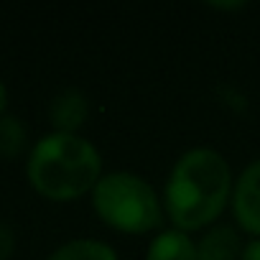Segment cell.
Segmentation results:
<instances>
[{"label":"cell","mask_w":260,"mask_h":260,"mask_svg":"<svg viewBox=\"0 0 260 260\" xmlns=\"http://www.w3.org/2000/svg\"><path fill=\"white\" fill-rule=\"evenodd\" d=\"M232 171L222 153L191 148L174 164L164 186V212L174 230H209L232 199Z\"/></svg>","instance_id":"6da1fadb"},{"label":"cell","mask_w":260,"mask_h":260,"mask_svg":"<svg viewBox=\"0 0 260 260\" xmlns=\"http://www.w3.org/2000/svg\"><path fill=\"white\" fill-rule=\"evenodd\" d=\"M26 179L44 199L74 202L102 179V156L84 136L51 130L31 146Z\"/></svg>","instance_id":"7a4b0ae2"},{"label":"cell","mask_w":260,"mask_h":260,"mask_svg":"<svg viewBox=\"0 0 260 260\" xmlns=\"http://www.w3.org/2000/svg\"><path fill=\"white\" fill-rule=\"evenodd\" d=\"M92 209L110 227L122 235H146L161 227L164 199L138 174L112 171L102 174L92 189Z\"/></svg>","instance_id":"3957f363"},{"label":"cell","mask_w":260,"mask_h":260,"mask_svg":"<svg viewBox=\"0 0 260 260\" xmlns=\"http://www.w3.org/2000/svg\"><path fill=\"white\" fill-rule=\"evenodd\" d=\"M230 207L237 227L252 237H260V158L250 161L237 174Z\"/></svg>","instance_id":"277c9868"},{"label":"cell","mask_w":260,"mask_h":260,"mask_svg":"<svg viewBox=\"0 0 260 260\" xmlns=\"http://www.w3.org/2000/svg\"><path fill=\"white\" fill-rule=\"evenodd\" d=\"M89 120V100L82 89H61L49 105V122L56 133H79Z\"/></svg>","instance_id":"5b68a950"},{"label":"cell","mask_w":260,"mask_h":260,"mask_svg":"<svg viewBox=\"0 0 260 260\" xmlns=\"http://www.w3.org/2000/svg\"><path fill=\"white\" fill-rule=\"evenodd\" d=\"M242 247L245 245L232 224H212L197 242L199 260H240Z\"/></svg>","instance_id":"8992f818"},{"label":"cell","mask_w":260,"mask_h":260,"mask_svg":"<svg viewBox=\"0 0 260 260\" xmlns=\"http://www.w3.org/2000/svg\"><path fill=\"white\" fill-rule=\"evenodd\" d=\"M146 260H199V252L189 232L169 227V230H161L151 240Z\"/></svg>","instance_id":"52a82bcc"},{"label":"cell","mask_w":260,"mask_h":260,"mask_svg":"<svg viewBox=\"0 0 260 260\" xmlns=\"http://www.w3.org/2000/svg\"><path fill=\"white\" fill-rule=\"evenodd\" d=\"M46 260H120L115 247L94 240V237H77L59 245Z\"/></svg>","instance_id":"ba28073f"},{"label":"cell","mask_w":260,"mask_h":260,"mask_svg":"<svg viewBox=\"0 0 260 260\" xmlns=\"http://www.w3.org/2000/svg\"><path fill=\"white\" fill-rule=\"evenodd\" d=\"M28 127L26 122L13 115V112H6L0 117V158H18L21 153L31 151L28 148Z\"/></svg>","instance_id":"9c48e42d"},{"label":"cell","mask_w":260,"mask_h":260,"mask_svg":"<svg viewBox=\"0 0 260 260\" xmlns=\"http://www.w3.org/2000/svg\"><path fill=\"white\" fill-rule=\"evenodd\" d=\"M16 252V232L8 222H0V260H11Z\"/></svg>","instance_id":"30bf717a"},{"label":"cell","mask_w":260,"mask_h":260,"mask_svg":"<svg viewBox=\"0 0 260 260\" xmlns=\"http://www.w3.org/2000/svg\"><path fill=\"white\" fill-rule=\"evenodd\" d=\"M219 97H222L224 105L232 107L235 112H245V110H247V100H245V94H240L235 87H219Z\"/></svg>","instance_id":"8fae6325"},{"label":"cell","mask_w":260,"mask_h":260,"mask_svg":"<svg viewBox=\"0 0 260 260\" xmlns=\"http://www.w3.org/2000/svg\"><path fill=\"white\" fill-rule=\"evenodd\" d=\"M240 260H260V237H252L250 242H245Z\"/></svg>","instance_id":"7c38bea8"},{"label":"cell","mask_w":260,"mask_h":260,"mask_svg":"<svg viewBox=\"0 0 260 260\" xmlns=\"http://www.w3.org/2000/svg\"><path fill=\"white\" fill-rule=\"evenodd\" d=\"M8 112V87H6V82L0 79V117H3Z\"/></svg>","instance_id":"4fadbf2b"},{"label":"cell","mask_w":260,"mask_h":260,"mask_svg":"<svg viewBox=\"0 0 260 260\" xmlns=\"http://www.w3.org/2000/svg\"><path fill=\"white\" fill-rule=\"evenodd\" d=\"M209 8H214V11H240V8H245V3H212Z\"/></svg>","instance_id":"5bb4252c"}]
</instances>
